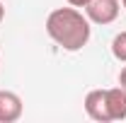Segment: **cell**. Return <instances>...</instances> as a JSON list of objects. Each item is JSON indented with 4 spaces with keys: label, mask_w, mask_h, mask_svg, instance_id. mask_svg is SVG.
<instances>
[{
    "label": "cell",
    "mask_w": 126,
    "mask_h": 123,
    "mask_svg": "<svg viewBox=\"0 0 126 123\" xmlns=\"http://www.w3.org/2000/svg\"><path fill=\"white\" fill-rule=\"evenodd\" d=\"M46 34L63 48V51H80L82 46H87L90 41V19L87 15H82L78 7H56L51 15L46 17Z\"/></svg>",
    "instance_id": "1"
},
{
    "label": "cell",
    "mask_w": 126,
    "mask_h": 123,
    "mask_svg": "<svg viewBox=\"0 0 126 123\" xmlns=\"http://www.w3.org/2000/svg\"><path fill=\"white\" fill-rule=\"evenodd\" d=\"M119 0H90L85 5V15L94 24H111L119 17Z\"/></svg>",
    "instance_id": "2"
},
{
    "label": "cell",
    "mask_w": 126,
    "mask_h": 123,
    "mask_svg": "<svg viewBox=\"0 0 126 123\" xmlns=\"http://www.w3.org/2000/svg\"><path fill=\"white\" fill-rule=\"evenodd\" d=\"M85 111L92 121H99V123H109L111 116H109V106H107V89H92L87 92L85 97Z\"/></svg>",
    "instance_id": "3"
},
{
    "label": "cell",
    "mask_w": 126,
    "mask_h": 123,
    "mask_svg": "<svg viewBox=\"0 0 126 123\" xmlns=\"http://www.w3.org/2000/svg\"><path fill=\"white\" fill-rule=\"evenodd\" d=\"M24 104L19 99V94L10 89H0V123H15L22 118Z\"/></svg>",
    "instance_id": "4"
},
{
    "label": "cell",
    "mask_w": 126,
    "mask_h": 123,
    "mask_svg": "<svg viewBox=\"0 0 126 123\" xmlns=\"http://www.w3.org/2000/svg\"><path fill=\"white\" fill-rule=\"evenodd\" d=\"M107 106H109L111 121H124L126 118V89L124 87L107 89Z\"/></svg>",
    "instance_id": "5"
},
{
    "label": "cell",
    "mask_w": 126,
    "mask_h": 123,
    "mask_svg": "<svg viewBox=\"0 0 126 123\" xmlns=\"http://www.w3.org/2000/svg\"><path fill=\"white\" fill-rule=\"evenodd\" d=\"M111 56L119 63H126V31H119L111 39Z\"/></svg>",
    "instance_id": "6"
},
{
    "label": "cell",
    "mask_w": 126,
    "mask_h": 123,
    "mask_svg": "<svg viewBox=\"0 0 126 123\" xmlns=\"http://www.w3.org/2000/svg\"><path fill=\"white\" fill-rule=\"evenodd\" d=\"M65 2H68V5H73V7H85L90 0H65Z\"/></svg>",
    "instance_id": "7"
},
{
    "label": "cell",
    "mask_w": 126,
    "mask_h": 123,
    "mask_svg": "<svg viewBox=\"0 0 126 123\" xmlns=\"http://www.w3.org/2000/svg\"><path fill=\"white\" fill-rule=\"evenodd\" d=\"M119 87L126 89V68H121V73H119Z\"/></svg>",
    "instance_id": "8"
},
{
    "label": "cell",
    "mask_w": 126,
    "mask_h": 123,
    "mask_svg": "<svg viewBox=\"0 0 126 123\" xmlns=\"http://www.w3.org/2000/svg\"><path fill=\"white\" fill-rule=\"evenodd\" d=\"M5 19V7H2V2H0V22Z\"/></svg>",
    "instance_id": "9"
},
{
    "label": "cell",
    "mask_w": 126,
    "mask_h": 123,
    "mask_svg": "<svg viewBox=\"0 0 126 123\" xmlns=\"http://www.w3.org/2000/svg\"><path fill=\"white\" fill-rule=\"evenodd\" d=\"M121 5H124V7H126V0H121Z\"/></svg>",
    "instance_id": "10"
}]
</instances>
